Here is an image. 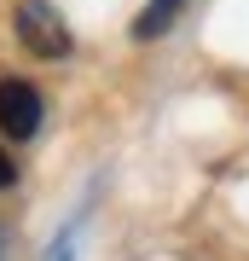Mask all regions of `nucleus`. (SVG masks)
Returning <instances> with one entry per match:
<instances>
[{
	"label": "nucleus",
	"mask_w": 249,
	"mask_h": 261,
	"mask_svg": "<svg viewBox=\"0 0 249 261\" xmlns=\"http://www.w3.org/2000/svg\"><path fill=\"white\" fill-rule=\"evenodd\" d=\"M18 41L35 58H64L70 53V23L58 18L52 0H18Z\"/></svg>",
	"instance_id": "1"
},
{
	"label": "nucleus",
	"mask_w": 249,
	"mask_h": 261,
	"mask_svg": "<svg viewBox=\"0 0 249 261\" xmlns=\"http://www.w3.org/2000/svg\"><path fill=\"white\" fill-rule=\"evenodd\" d=\"M35 128H41V93L29 82H0V134L35 140Z\"/></svg>",
	"instance_id": "2"
},
{
	"label": "nucleus",
	"mask_w": 249,
	"mask_h": 261,
	"mask_svg": "<svg viewBox=\"0 0 249 261\" xmlns=\"http://www.w3.org/2000/svg\"><path fill=\"white\" fill-rule=\"evenodd\" d=\"M12 180H18V168H12V157H6V151H0V192H6Z\"/></svg>",
	"instance_id": "4"
},
{
	"label": "nucleus",
	"mask_w": 249,
	"mask_h": 261,
	"mask_svg": "<svg viewBox=\"0 0 249 261\" xmlns=\"http://www.w3.org/2000/svg\"><path fill=\"white\" fill-rule=\"evenodd\" d=\"M180 6H185V0H157V6H151L145 18L133 23V35H139V41H151V35H162V29L174 23V12H180Z\"/></svg>",
	"instance_id": "3"
}]
</instances>
